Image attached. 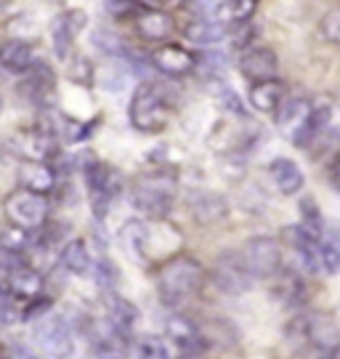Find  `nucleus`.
Here are the masks:
<instances>
[{
  "instance_id": "1",
  "label": "nucleus",
  "mask_w": 340,
  "mask_h": 359,
  "mask_svg": "<svg viewBox=\"0 0 340 359\" xmlns=\"http://www.w3.org/2000/svg\"><path fill=\"white\" fill-rule=\"evenodd\" d=\"M208 285V269L200 264V258L189 253L165 258L157 269V293L168 309H184L189 301L205 290Z\"/></svg>"
},
{
  "instance_id": "2",
  "label": "nucleus",
  "mask_w": 340,
  "mask_h": 359,
  "mask_svg": "<svg viewBox=\"0 0 340 359\" xmlns=\"http://www.w3.org/2000/svg\"><path fill=\"white\" fill-rule=\"evenodd\" d=\"M173 115V93L165 83L147 80L133 90L128 104L130 126L139 133H163Z\"/></svg>"
},
{
  "instance_id": "3",
  "label": "nucleus",
  "mask_w": 340,
  "mask_h": 359,
  "mask_svg": "<svg viewBox=\"0 0 340 359\" xmlns=\"http://www.w3.org/2000/svg\"><path fill=\"white\" fill-rule=\"evenodd\" d=\"M178 173L170 168H154L139 173L130 184V203L136 210L147 213L154 221H163L176 200Z\"/></svg>"
},
{
  "instance_id": "4",
  "label": "nucleus",
  "mask_w": 340,
  "mask_h": 359,
  "mask_svg": "<svg viewBox=\"0 0 340 359\" xmlns=\"http://www.w3.org/2000/svg\"><path fill=\"white\" fill-rule=\"evenodd\" d=\"M287 338L298 344V351L316 354H340V325L327 311L298 314L287 327Z\"/></svg>"
},
{
  "instance_id": "5",
  "label": "nucleus",
  "mask_w": 340,
  "mask_h": 359,
  "mask_svg": "<svg viewBox=\"0 0 340 359\" xmlns=\"http://www.w3.org/2000/svg\"><path fill=\"white\" fill-rule=\"evenodd\" d=\"M274 120H277L279 133L298 149H308L319 136L316 104H311L306 96H287L277 109Z\"/></svg>"
},
{
  "instance_id": "6",
  "label": "nucleus",
  "mask_w": 340,
  "mask_h": 359,
  "mask_svg": "<svg viewBox=\"0 0 340 359\" xmlns=\"http://www.w3.org/2000/svg\"><path fill=\"white\" fill-rule=\"evenodd\" d=\"M32 335L43 354H48L50 359H69L75 354V327L64 314L46 311L32 322Z\"/></svg>"
},
{
  "instance_id": "7",
  "label": "nucleus",
  "mask_w": 340,
  "mask_h": 359,
  "mask_svg": "<svg viewBox=\"0 0 340 359\" xmlns=\"http://www.w3.org/2000/svg\"><path fill=\"white\" fill-rule=\"evenodd\" d=\"M208 280L215 285L218 293L229 295V298H242L245 293H250L252 283H255L242 253H234V250H224L215 258L208 271Z\"/></svg>"
},
{
  "instance_id": "8",
  "label": "nucleus",
  "mask_w": 340,
  "mask_h": 359,
  "mask_svg": "<svg viewBox=\"0 0 340 359\" xmlns=\"http://www.w3.org/2000/svg\"><path fill=\"white\" fill-rule=\"evenodd\" d=\"M3 210L16 229L38 231L46 221H48V197L46 194L27 192V189H16L6 197Z\"/></svg>"
},
{
  "instance_id": "9",
  "label": "nucleus",
  "mask_w": 340,
  "mask_h": 359,
  "mask_svg": "<svg viewBox=\"0 0 340 359\" xmlns=\"http://www.w3.org/2000/svg\"><path fill=\"white\" fill-rule=\"evenodd\" d=\"M242 258L250 269L252 280H274L279 271L285 269V261H282V245L274 237H250L247 243L242 245Z\"/></svg>"
},
{
  "instance_id": "10",
  "label": "nucleus",
  "mask_w": 340,
  "mask_h": 359,
  "mask_svg": "<svg viewBox=\"0 0 340 359\" xmlns=\"http://www.w3.org/2000/svg\"><path fill=\"white\" fill-rule=\"evenodd\" d=\"M83 176H86V187H88L93 218L104 221L107 213H109V208H112L114 197L120 194V176L109 165L96 163V160L83 168Z\"/></svg>"
},
{
  "instance_id": "11",
  "label": "nucleus",
  "mask_w": 340,
  "mask_h": 359,
  "mask_svg": "<svg viewBox=\"0 0 340 359\" xmlns=\"http://www.w3.org/2000/svg\"><path fill=\"white\" fill-rule=\"evenodd\" d=\"M149 65L160 72V75L170 77V80H181L194 72L197 67V56L178 46V43H160L154 51L149 53Z\"/></svg>"
},
{
  "instance_id": "12",
  "label": "nucleus",
  "mask_w": 340,
  "mask_h": 359,
  "mask_svg": "<svg viewBox=\"0 0 340 359\" xmlns=\"http://www.w3.org/2000/svg\"><path fill=\"white\" fill-rule=\"evenodd\" d=\"M165 335L170 341V346L176 348V354H205L208 341L200 330V322L184 314H170L165 322Z\"/></svg>"
},
{
  "instance_id": "13",
  "label": "nucleus",
  "mask_w": 340,
  "mask_h": 359,
  "mask_svg": "<svg viewBox=\"0 0 340 359\" xmlns=\"http://www.w3.org/2000/svg\"><path fill=\"white\" fill-rule=\"evenodd\" d=\"M189 213L191 218L202 224V226H213V224H221L224 218L229 216V203L224 194L210 192V189H194L189 192Z\"/></svg>"
},
{
  "instance_id": "14",
  "label": "nucleus",
  "mask_w": 340,
  "mask_h": 359,
  "mask_svg": "<svg viewBox=\"0 0 340 359\" xmlns=\"http://www.w3.org/2000/svg\"><path fill=\"white\" fill-rule=\"evenodd\" d=\"M83 27H86V13L83 11H64L50 22V43H53L56 59H62V62L69 59L72 43Z\"/></svg>"
},
{
  "instance_id": "15",
  "label": "nucleus",
  "mask_w": 340,
  "mask_h": 359,
  "mask_svg": "<svg viewBox=\"0 0 340 359\" xmlns=\"http://www.w3.org/2000/svg\"><path fill=\"white\" fill-rule=\"evenodd\" d=\"M240 72L245 80L250 83H261V80H271L279 72V56L266 46H252L250 51L242 53Z\"/></svg>"
},
{
  "instance_id": "16",
  "label": "nucleus",
  "mask_w": 340,
  "mask_h": 359,
  "mask_svg": "<svg viewBox=\"0 0 340 359\" xmlns=\"http://www.w3.org/2000/svg\"><path fill=\"white\" fill-rule=\"evenodd\" d=\"M104 311H107L104 320L109 322L123 338H130V335L136 333V325H139L141 314H139V306L133 301H128V298H123V295L117 293H107V298H104Z\"/></svg>"
},
{
  "instance_id": "17",
  "label": "nucleus",
  "mask_w": 340,
  "mask_h": 359,
  "mask_svg": "<svg viewBox=\"0 0 340 359\" xmlns=\"http://www.w3.org/2000/svg\"><path fill=\"white\" fill-rule=\"evenodd\" d=\"M13 149L25 157V163H46L56 154V139L50 130H25L13 136Z\"/></svg>"
},
{
  "instance_id": "18",
  "label": "nucleus",
  "mask_w": 340,
  "mask_h": 359,
  "mask_svg": "<svg viewBox=\"0 0 340 359\" xmlns=\"http://www.w3.org/2000/svg\"><path fill=\"white\" fill-rule=\"evenodd\" d=\"M117 240H120V248H123L136 264H144V261L149 258L151 229L147 221H141V218L125 221V224L120 226V231H117Z\"/></svg>"
},
{
  "instance_id": "19",
  "label": "nucleus",
  "mask_w": 340,
  "mask_h": 359,
  "mask_svg": "<svg viewBox=\"0 0 340 359\" xmlns=\"http://www.w3.org/2000/svg\"><path fill=\"white\" fill-rule=\"evenodd\" d=\"M268 176L279 189V194H285V197H295L306 187V176H303L301 165L290 157H274L268 163Z\"/></svg>"
},
{
  "instance_id": "20",
  "label": "nucleus",
  "mask_w": 340,
  "mask_h": 359,
  "mask_svg": "<svg viewBox=\"0 0 340 359\" xmlns=\"http://www.w3.org/2000/svg\"><path fill=\"white\" fill-rule=\"evenodd\" d=\"M250 107L264 112V115H277V109L282 107V102L287 99V86L271 77V80H261V83H252L250 86Z\"/></svg>"
},
{
  "instance_id": "21",
  "label": "nucleus",
  "mask_w": 340,
  "mask_h": 359,
  "mask_svg": "<svg viewBox=\"0 0 340 359\" xmlns=\"http://www.w3.org/2000/svg\"><path fill=\"white\" fill-rule=\"evenodd\" d=\"M229 27L221 25L213 16H197V19H189V25L184 27V38L189 40L191 46H200V48H210V46H218L221 40H226Z\"/></svg>"
},
{
  "instance_id": "22",
  "label": "nucleus",
  "mask_w": 340,
  "mask_h": 359,
  "mask_svg": "<svg viewBox=\"0 0 340 359\" xmlns=\"http://www.w3.org/2000/svg\"><path fill=\"white\" fill-rule=\"evenodd\" d=\"M136 32L141 40L165 43L173 35V19H170V13L160 11V8H144L136 16Z\"/></svg>"
},
{
  "instance_id": "23",
  "label": "nucleus",
  "mask_w": 340,
  "mask_h": 359,
  "mask_svg": "<svg viewBox=\"0 0 340 359\" xmlns=\"http://www.w3.org/2000/svg\"><path fill=\"white\" fill-rule=\"evenodd\" d=\"M35 65V53L32 46L25 40H6L0 46V69L11 72V75H25Z\"/></svg>"
},
{
  "instance_id": "24",
  "label": "nucleus",
  "mask_w": 340,
  "mask_h": 359,
  "mask_svg": "<svg viewBox=\"0 0 340 359\" xmlns=\"http://www.w3.org/2000/svg\"><path fill=\"white\" fill-rule=\"evenodd\" d=\"M274 298H277L282 306L287 309H298L303 306L306 301V285H303V277L295 269H282L274 277Z\"/></svg>"
},
{
  "instance_id": "25",
  "label": "nucleus",
  "mask_w": 340,
  "mask_h": 359,
  "mask_svg": "<svg viewBox=\"0 0 340 359\" xmlns=\"http://www.w3.org/2000/svg\"><path fill=\"white\" fill-rule=\"evenodd\" d=\"M19 187L27 192L48 194L56 187V173L50 170L48 163H25L19 168Z\"/></svg>"
},
{
  "instance_id": "26",
  "label": "nucleus",
  "mask_w": 340,
  "mask_h": 359,
  "mask_svg": "<svg viewBox=\"0 0 340 359\" xmlns=\"http://www.w3.org/2000/svg\"><path fill=\"white\" fill-rule=\"evenodd\" d=\"M8 290H11L16 298H29V301H35L43 295V274L32 269V266H19V269L8 271Z\"/></svg>"
},
{
  "instance_id": "27",
  "label": "nucleus",
  "mask_w": 340,
  "mask_h": 359,
  "mask_svg": "<svg viewBox=\"0 0 340 359\" xmlns=\"http://www.w3.org/2000/svg\"><path fill=\"white\" fill-rule=\"evenodd\" d=\"M59 264H62L69 274L86 277V274L90 271V266H93V258H90V253H88V245L83 243V240H69V243L62 248V253H59Z\"/></svg>"
},
{
  "instance_id": "28",
  "label": "nucleus",
  "mask_w": 340,
  "mask_h": 359,
  "mask_svg": "<svg viewBox=\"0 0 340 359\" xmlns=\"http://www.w3.org/2000/svg\"><path fill=\"white\" fill-rule=\"evenodd\" d=\"M258 11V0H221L215 6L213 19H218L221 25H240V22H250L252 13Z\"/></svg>"
},
{
  "instance_id": "29",
  "label": "nucleus",
  "mask_w": 340,
  "mask_h": 359,
  "mask_svg": "<svg viewBox=\"0 0 340 359\" xmlns=\"http://www.w3.org/2000/svg\"><path fill=\"white\" fill-rule=\"evenodd\" d=\"M319 271L335 277L340 271V229H325L319 240Z\"/></svg>"
},
{
  "instance_id": "30",
  "label": "nucleus",
  "mask_w": 340,
  "mask_h": 359,
  "mask_svg": "<svg viewBox=\"0 0 340 359\" xmlns=\"http://www.w3.org/2000/svg\"><path fill=\"white\" fill-rule=\"evenodd\" d=\"M319 136L327 144H340V104H316Z\"/></svg>"
},
{
  "instance_id": "31",
  "label": "nucleus",
  "mask_w": 340,
  "mask_h": 359,
  "mask_svg": "<svg viewBox=\"0 0 340 359\" xmlns=\"http://www.w3.org/2000/svg\"><path fill=\"white\" fill-rule=\"evenodd\" d=\"M202 335L208 341V346H234L240 338H237V327L226 320H213L208 325H200Z\"/></svg>"
},
{
  "instance_id": "32",
  "label": "nucleus",
  "mask_w": 340,
  "mask_h": 359,
  "mask_svg": "<svg viewBox=\"0 0 340 359\" xmlns=\"http://www.w3.org/2000/svg\"><path fill=\"white\" fill-rule=\"evenodd\" d=\"M298 216H301V226L306 231H311L314 237L325 234V221H322V213H319V205H316L314 197H303L298 203Z\"/></svg>"
},
{
  "instance_id": "33",
  "label": "nucleus",
  "mask_w": 340,
  "mask_h": 359,
  "mask_svg": "<svg viewBox=\"0 0 340 359\" xmlns=\"http://www.w3.org/2000/svg\"><path fill=\"white\" fill-rule=\"evenodd\" d=\"M93 46L104 56H109V59H128V48L125 43H123V38H117L109 29H96L93 32Z\"/></svg>"
},
{
  "instance_id": "34",
  "label": "nucleus",
  "mask_w": 340,
  "mask_h": 359,
  "mask_svg": "<svg viewBox=\"0 0 340 359\" xmlns=\"http://www.w3.org/2000/svg\"><path fill=\"white\" fill-rule=\"evenodd\" d=\"M136 359H173L160 335H141L136 341Z\"/></svg>"
},
{
  "instance_id": "35",
  "label": "nucleus",
  "mask_w": 340,
  "mask_h": 359,
  "mask_svg": "<svg viewBox=\"0 0 340 359\" xmlns=\"http://www.w3.org/2000/svg\"><path fill=\"white\" fill-rule=\"evenodd\" d=\"M255 35H258V27L252 25V19L250 22H240V25H231L229 27V43H231V48L234 51H250V46H252V40H255Z\"/></svg>"
},
{
  "instance_id": "36",
  "label": "nucleus",
  "mask_w": 340,
  "mask_h": 359,
  "mask_svg": "<svg viewBox=\"0 0 340 359\" xmlns=\"http://www.w3.org/2000/svg\"><path fill=\"white\" fill-rule=\"evenodd\" d=\"M104 11L112 19H136L144 6H139L136 0H104Z\"/></svg>"
},
{
  "instance_id": "37",
  "label": "nucleus",
  "mask_w": 340,
  "mask_h": 359,
  "mask_svg": "<svg viewBox=\"0 0 340 359\" xmlns=\"http://www.w3.org/2000/svg\"><path fill=\"white\" fill-rule=\"evenodd\" d=\"M93 271H96V283H99V287H104L107 293H114V285H117V266H114L109 258H99L96 261V266H93Z\"/></svg>"
},
{
  "instance_id": "38",
  "label": "nucleus",
  "mask_w": 340,
  "mask_h": 359,
  "mask_svg": "<svg viewBox=\"0 0 340 359\" xmlns=\"http://www.w3.org/2000/svg\"><path fill=\"white\" fill-rule=\"evenodd\" d=\"M322 35H325V40L340 46V8H332V11L325 13V19H322Z\"/></svg>"
},
{
  "instance_id": "39",
  "label": "nucleus",
  "mask_w": 340,
  "mask_h": 359,
  "mask_svg": "<svg viewBox=\"0 0 340 359\" xmlns=\"http://www.w3.org/2000/svg\"><path fill=\"white\" fill-rule=\"evenodd\" d=\"M218 99L224 104V109L231 112V115L237 117H245V107H242V99L234 93V90L229 88V86H218Z\"/></svg>"
},
{
  "instance_id": "40",
  "label": "nucleus",
  "mask_w": 340,
  "mask_h": 359,
  "mask_svg": "<svg viewBox=\"0 0 340 359\" xmlns=\"http://www.w3.org/2000/svg\"><path fill=\"white\" fill-rule=\"evenodd\" d=\"M69 75H72V80H77V83L90 86V83H93V65H90L88 59L77 56L75 65H72V69H69Z\"/></svg>"
},
{
  "instance_id": "41",
  "label": "nucleus",
  "mask_w": 340,
  "mask_h": 359,
  "mask_svg": "<svg viewBox=\"0 0 340 359\" xmlns=\"http://www.w3.org/2000/svg\"><path fill=\"white\" fill-rule=\"evenodd\" d=\"M27 234H29V231L16 229V226H13V229H8L6 234H3V248H8V250H19V253H22V250L27 248V243H29V237H27Z\"/></svg>"
},
{
  "instance_id": "42",
  "label": "nucleus",
  "mask_w": 340,
  "mask_h": 359,
  "mask_svg": "<svg viewBox=\"0 0 340 359\" xmlns=\"http://www.w3.org/2000/svg\"><path fill=\"white\" fill-rule=\"evenodd\" d=\"M218 0H186V8L197 13V16H213Z\"/></svg>"
},
{
  "instance_id": "43",
  "label": "nucleus",
  "mask_w": 340,
  "mask_h": 359,
  "mask_svg": "<svg viewBox=\"0 0 340 359\" xmlns=\"http://www.w3.org/2000/svg\"><path fill=\"white\" fill-rule=\"evenodd\" d=\"M329 187L340 194V152L335 154V160L329 163Z\"/></svg>"
},
{
  "instance_id": "44",
  "label": "nucleus",
  "mask_w": 340,
  "mask_h": 359,
  "mask_svg": "<svg viewBox=\"0 0 340 359\" xmlns=\"http://www.w3.org/2000/svg\"><path fill=\"white\" fill-rule=\"evenodd\" d=\"M11 359H38L32 354V348L25 344H11Z\"/></svg>"
},
{
  "instance_id": "45",
  "label": "nucleus",
  "mask_w": 340,
  "mask_h": 359,
  "mask_svg": "<svg viewBox=\"0 0 340 359\" xmlns=\"http://www.w3.org/2000/svg\"><path fill=\"white\" fill-rule=\"evenodd\" d=\"M139 6H144V8H160V6H165V3H170V0H136Z\"/></svg>"
},
{
  "instance_id": "46",
  "label": "nucleus",
  "mask_w": 340,
  "mask_h": 359,
  "mask_svg": "<svg viewBox=\"0 0 340 359\" xmlns=\"http://www.w3.org/2000/svg\"><path fill=\"white\" fill-rule=\"evenodd\" d=\"M173 359H205V354H173Z\"/></svg>"
}]
</instances>
